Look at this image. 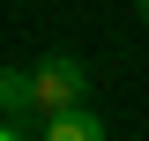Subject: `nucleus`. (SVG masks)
I'll return each instance as SVG.
<instances>
[{
  "instance_id": "nucleus-1",
  "label": "nucleus",
  "mask_w": 149,
  "mask_h": 141,
  "mask_svg": "<svg viewBox=\"0 0 149 141\" xmlns=\"http://www.w3.org/2000/svg\"><path fill=\"white\" fill-rule=\"evenodd\" d=\"M30 97H37V111H60V104H82L90 97V67L74 52H45L30 67Z\"/></svg>"
},
{
  "instance_id": "nucleus-2",
  "label": "nucleus",
  "mask_w": 149,
  "mask_h": 141,
  "mask_svg": "<svg viewBox=\"0 0 149 141\" xmlns=\"http://www.w3.org/2000/svg\"><path fill=\"white\" fill-rule=\"evenodd\" d=\"M37 134L45 141H104V119H97L90 104H60V111L37 119Z\"/></svg>"
},
{
  "instance_id": "nucleus-3",
  "label": "nucleus",
  "mask_w": 149,
  "mask_h": 141,
  "mask_svg": "<svg viewBox=\"0 0 149 141\" xmlns=\"http://www.w3.org/2000/svg\"><path fill=\"white\" fill-rule=\"evenodd\" d=\"M0 111H8V119H22L37 134V119H45V111H37V97H30V67H0Z\"/></svg>"
},
{
  "instance_id": "nucleus-4",
  "label": "nucleus",
  "mask_w": 149,
  "mask_h": 141,
  "mask_svg": "<svg viewBox=\"0 0 149 141\" xmlns=\"http://www.w3.org/2000/svg\"><path fill=\"white\" fill-rule=\"evenodd\" d=\"M134 15H142V30H149V0H134Z\"/></svg>"
}]
</instances>
